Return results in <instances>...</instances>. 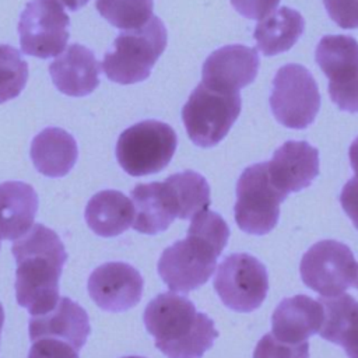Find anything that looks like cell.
I'll use <instances>...</instances> for the list:
<instances>
[{
	"instance_id": "24",
	"label": "cell",
	"mask_w": 358,
	"mask_h": 358,
	"mask_svg": "<svg viewBox=\"0 0 358 358\" xmlns=\"http://www.w3.org/2000/svg\"><path fill=\"white\" fill-rule=\"evenodd\" d=\"M303 29L305 20L301 13L289 7H281L257 22L255 41L264 56H274L291 49Z\"/></svg>"
},
{
	"instance_id": "21",
	"label": "cell",
	"mask_w": 358,
	"mask_h": 358,
	"mask_svg": "<svg viewBox=\"0 0 358 358\" xmlns=\"http://www.w3.org/2000/svg\"><path fill=\"white\" fill-rule=\"evenodd\" d=\"M78 148L74 137L60 127H46L32 140L31 159L38 172L62 178L74 166Z\"/></svg>"
},
{
	"instance_id": "27",
	"label": "cell",
	"mask_w": 358,
	"mask_h": 358,
	"mask_svg": "<svg viewBox=\"0 0 358 358\" xmlns=\"http://www.w3.org/2000/svg\"><path fill=\"white\" fill-rule=\"evenodd\" d=\"M28 80V64L20 52L8 45H0V103L21 94Z\"/></svg>"
},
{
	"instance_id": "12",
	"label": "cell",
	"mask_w": 358,
	"mask_h": 358,
	"mask_svg": "<svg viewBox=\"0 0 358 358\" xmlns=\"http://www.w3.org/2000/svg\"><path fill=\"white\" fill-rule=\"evenodd\" d=\"M87 287L96 306L106 312H123L140 302L144 281L131 264L108 262L91 273Z\"/></svg>"
},
{
	"instance_id": "32",
	"label": "cell",
	"mask_w": 358,
	"mask_h": 358,
	"mask_svg": "<svg viewBox=\"0 0 358 358\" xmlns=\"http://www.w3.org/2000/svg\"><path fill=\"white\" fill-rule=\"evenodd\" d=\"M340 203L345 214L351 218L352 224L358 229V180L355 178L344 185L340 194Z\"/></svg>"
},
{
	"instance_id": "7",
	"label": "cell",
	"mask_w": 358,
	"mask_h": 358,
	"mask_svg": "<svg viewBox=\"0 0 358 358\" xmlns=\"http://www.w3.org/2000/svg\"><path fill=\"white\" fill-rule=\"evenodd\" d=\"M270 106L285 127L301 130L310 126L320 108V94L310 71L295 63L282 66L273 78Z\"/></svg>"
},
{
	"instance_id": "8",
	"label": "cell",
	"mask_w": 358,
	"mask_h": 358,
	"mask_svg": "<svg viewBox=\"0 0 358 358\" xmlns=\"http://www.w3.org/2000/svg\"><path fill=\"white\" fill-rule=\"evenodd\" d=\"M285 199L268 180L267 162L248 166L236 183L234 213L238 227L250 235L268 234L278 222L280 204Z\"/></svg>"
},
{
	"instance_id": "9",
	"label": "cell",
	"mask_w": 358,
	"mask_h": 358,
	"mask_svg": "<svg viewBox=\"0 0 358 358\" xmlns=\"http://www.w3.org/2000/svg\"><path fill=\"white\" fill-rule=\"evenodd\" d=\"M214 289L229 309L252 312L266 299L267 270L260 260L249 253L228 255L217 267Z\"/></svg>"
},
{
	"instance_id": "26",
	"label": "cell",
	"mask_w": 358,
	"mask_h": 358,
	"mask_svg": "<svg viewBox=\"0 0 358 358\" xmlns=\"http://www.w3.org/2000/svg\"><path fill=\"white\" fill-rule=\"evenodd\" d=\"M98 13L119 29H137L152 17L154 0H96Z\"/></svg>"
},
{
	"instance_id": "33",
	"label": "cell",
	"mask_w": 358,
	"mask_h": 358,
	"mask_svg": "<svg viewBox=\"0 0 358 358\" xmlns=\"http://www.w3.org/2000/svg\"><path fill=\"white\" fill-rule=\"evenodd\" d=\"M350 162L355 173V179L358 180V137L350 145Z\"/></svg>"
},
{
	"instance_id": "3",
	"label": "cell",
	"mask_w": 358,
	"mask_h": 358,
	"mask_svg": "<svg viewBox=\"0 0 358 358\" xmlns=\"http://www.w3.org/2000/svg\"><path fill=\"white\" fill-rule=\"evenodd\" d=\"M143 320L155 347L168 358H201L218 337L214 322L197 312L189 298L172 291L148 302Z\"/></svg>"
},
{
	"instance_id": "6",
	"label": "cell",
	"mask_w": 358,
	"mask_h": 358,
	"mask_svg": "<svg viewBox=\"0 0 358 358\" xmlns=\"http://www.w3.org/2000/svg\"><path fill=\"white\" fill-rule=\"evenodd\" d=\"M178 145L173 129L159 120H143L126 129L117 138L116 158L124 172L145 176L162 171Z\"/></svg>"
},
{
	"instance_id": "36",
	"label": "cell",
	"mask_w": 358,
	"mask_h": 358,
	"mask_svg": "<svg viewBox=\"0 0 358 358\" xmlns=\"http://www.w3.org/2000/svg\"><path fill=\"white\" fill-rule=\"evenodd\" d=\"M354 285L358 288V274H357V278H355V282H354Z\"/></svg>"
},
{
	"instance_id": "10",
	"label": "cell",
	"mask_w": 358,
	"mask_h": 358,
	"mask_svg": "<svg viewBox=\"0 0 358 358\" xmlns=\"http://www.w3.org/2000/svg\"><path fill=\"white\" fill-rule=\"evenodd\" d=\"M301 278L322 296H337L354 285L358 263L350 248L338 241H319L302 256Z\"/></svg>"
},
{
	"instance_id": "29",
	"label": "cell",
	"mask_w": 358,
	"mask_h": 358,
	"mask_svg": "<svg viewBox=\"0 0 358 358\" xmlns=\"http://www.w3.org/2000/svg\"><path fill=\"white\" fill-rule=\"evenodd\" d=\"M28 358H78V351L64 340L42 337L32 341Z\"/></svg>"
},
{
	"instance_id": "13",
	"label": "cell",
	"mask_w": 358,
	"mask_h": 358,
	"mask_svg": "<svg viewBox=\"0 0 358 358\" xmlns=\"http://www.w3.org/2000/svg\"><path fill=\"white\" fill-rule=\"evenodd\" d=\"M267 175L273 187L287 197L319 175V152L306 141H285L267 162Z\"/></svg>"
},
{
	"instance_id": "19",
	"label": "cell",
	"mask_w": 358,
	"mask_h": 358,
	"mask_svg": "<svg viewBox=\"0 0 358 358\" xmlns=\"http://www.w3.org/2000/svg\"><path fill=\"white\" fill-rule=\"evenodd\" d=\"M38 194L24 182L0 183V239L14 241L24 236L34 224Z\"/></svg>"
},
{
	"instance_id": "5",
	"label": "cell",
	"mask_w": 358,
	"mask_h": 358,
	"mask_svg": "<svg viewBox=\"0 0 358 358\" xmlns=\"http://www.w3.org/2000/svg\"><path fill=\"white\" fill-rule=\"evenodd\" d=\"M241 108L239 92L215 90L200 83L182 109L189 138L203 148L217 145L236 122Z\"/></svg>"
},
{
	"instance_id": "28",
	"label": "cell",
	"mask_w": 358,
	"mask_h": 358,
	"mask_svg": "<svg viewBox=\"0 0 358 358\" xmlns=\"http://www.w3.org/2000/svg\"><path fill=\"white\" fill-rule=\"evenodd\" d=\"M253 358H309V344L285 343L267 333L259 340Z\"/></svg>"
},
{
	"instance_id": "23",
	"label": "cell",
	"mask_w": 358,
	"mask_h": 358,
	"mask_svg": "<svg viewBox=\"0 0 358 358\" xmlns=\"http://www.w3.org/2000/svg\"><path fill=\"white\" fill-rule=\"evenodd\" d=\"M134 207L129 197L117 190H102L94 194L85 207V221L99 236H117L131 227Z\"/></svg>"
},
{
	"instance_id": "22",
	"label": "cell",
	"mask_w": 358,
	"mask_h": 358,
	"mask_svg": "<svg viewBox=\"0 0 358 358\" xmlns=\"http://www.w3.org/2000/svg\"><path fill=\"white\" fill-rule=\"evenodd\" d=\"M316 63L329 78V88L358 80V42L347 35H326L316 46Z\"/></svg>"
},
{
	"instance_id": "16",
	"label": "cell",
	"mask_w": 358,
	"mask_h": 358,
	"mask_svg": "<svg viewBox=\"0 0 358 358\" xmlns=\"http://www.w3.org/2000/svg\"><path fill=\"white\" fill-rule=\"evenodd\" d=\"M31 341L42 337L60 338L71 344L77 351L84 347L90 331V319L84 308L67 296H60L56 306L41 316H31Z\"/></svg>"
},
{
	"instance_id": "1",
	"label": "cell",
	"mask_w": 358,
	"mask_h": 358,
	"mask_svg": "<svg viewBox=\"0 0 358 358\" xmlns=\"http://www.w3.org/2000/svg\"><path fill=\"white\" fill-rule=\"evenodd\" d=\"M15 298L31 316L50 312L59 301V280L67 260L64 246L55 231L35 224L14 242Z\"/></svg>"
},
{
	"instance_id": "4",
	"label": "cell",
	"mask_w": 358,
	"mask_h": 358,
	"mask_svg": "<svg viewBox=\"0 0 358 358\" xmlns=\"http://www.w3.org/2000/svg\"><path fill=\"white\" fill-rule=\"evenodd\" d=\"M166 28L158 17L137 29L116 36L113 50L106 52L101 64L106 77L119 84L144 81L166 48Z\"/></svg>"
},
{
	"instance_id": "30",
	"label": "cell",
	"mask_w": 358,
	"mask_h": 358,
	"mask_svg": "<svg viewBox=\"0 0 358 358\" xmlns=\"http://www.w3.org/2000/svg\"><path fill=\"white\" fill-rule=\"evenodd\" d=\"M330 18L343 29L358 28V0H323Z\"/></svg>"
},
{
	"instance_id": "34",
	"label": "cell",
	"mask_w": 358,
	"mask_h": 358,
	"mask_svg": "<svg viewBox=\"0 0 358 358\" xmlns=\"http://www.w3.org/2000/svg\"><path fill=\"white\" fill-rule=\"evenodd\" d=\"M56 1L63 4L64 7H67L71 11H76L88 3V0H56Z\"/></svg>"
},
{
	"instance_id": "15",
	"label": "cell",
	"mask_w": 358,
	"mask_h": 358,
	"mask_svg": "<svg viewBox=\"0 0 358 358\" xmlns=\"http://www.w3.org/2000/svg\"><path fill=\"white\" fill-rule=\"evenodd\" d=\"M131 203L134 207L131 228L141 234L162 232L180 217L179 201L168 179L136 185L131 190Z\"/></svg>"
},
{
	"instance_id": "37",
	"label": "cell",
	"mask_w": 358,
	"mask_h": 358,
	"mask_svg": "<svg viewBox=\"0 0 358 358\" xmlns=\"http://www.w3.org/2000/svg\"><path fill=\"white\" fill-rule=\"evenodd\" d=\"M123 358H143V357H123Z\"/></svg>"
},
{
	"instance_id": "35",
	"label": "cell",
	"mask_w": 358,
	"mask_h": 358,
	"mask_svg": "<svg viewBox=\"0 0 358 358\" xmlns=\"http://www.w3.org/2000/svg\"><path fill=\"white\" fill-rule=\"evenodd\" d=\"M3 323H4V310H3V306H1V303H0V334H1Z\"/></svg>"
},
{
	"instance_id": "18",
	"label": "cell",
	"mask_w": 358,
	"mask_h": 358,
	"mask_svg": "<svg viewBox=\"0 0 358 358\" xmlns=\"http://www.w3.org/2000/svg\"><path fill=\"white\" fill-rule=\"evenodd\" d=\"M323 322V306L308 295L282 299L271 316L273 336L285 343H302L319 333Z\"/></svg>"
},
{
	"instance_id": "17",
	"label": "cell",
	"mask_w": 358,
	"mask_h": 358,
	"mask_svg": "<svg viewBox=\"0 0 358 358\" xmlns=\"http://www.w3.org/2000/svg\"><path fill=\"white\" fill-rule=\"evenodd\" d=\"M101 64L83 45L73 43L52 62L49 73L56 88L69 96H85L99 84Z\"/></svg>"
},
{
	"instance_id": "11",
	"label": "cell",
	"mask_w": 358,
	"mask_h": 358,
	"mask_svg": "<svg viewBox=\"0 0 358 358\" xmlns=\"http://www.w3.org/2000/svg\"><path fill=\"white\" fill-rule=\"evenodd\" d=\"M69 15L56 0H32L18 22L24 53L39 59L57 56L69 39Z\"/></svg>"
},
{
	"instance_id": "14",
	"label": "cell",
	"mask_w": 358,
	"mask_h": 358,
	"mask_svg": "<svg viewBox=\"0 0 358 358\" xmlns=\"http://www.w3.org/2000/svg\"><path fill=\"white\" fill-rule=\"evenodd\" d=\"M259 64L256 49L243 45H227L206 59L201 83L215 90L238 92L256 78Z\"/></svg>"
},
{
	"instance_id": "2",
	"label": "cell",
	"mask_w": 358,
	"mask_h": 358,
	"mask_svg": "<svg viewBox=\"0 0 358 358\" xmlns=\"http://www.w3.org/2000/svg\"><path fill=\"white\" fill-rule=\"evenodd\" d=\"M229 238L225 220L206 208L192 217L187 236L166 248L158 273L172 292H190L208 281Z\"/></svg>"
},
{
	"instance_id": "20",
	"label": "cell",
	"mask_w": 358,
	"mask_h": 358,
	"mask_svg": "<svg viewBox=\"0 0 358 358\" xmlns=\"http://www.w3.org/2000/svg\"><path fill=\"white\" fill-rule=\"evenodd\" d=\"M323 306V322L319 330L322 338L338 344L348 358H358V302L343 292L337 296L319 299Z\"/></svg>"
},
{
	"instance_id": "25",
	"label": "cell",
	"mask_w": 358,
	"mask_h": 358,
	"mask_svg": "<svg viewBox=\"0 0 358 358\" xmlns=\"http://www.w3.org/2000/svg\"><path fill=\"white\" fill-rule=\"evenodd\" d=\"M172 185L179 207L180 220H189L210 206V186L204 176L194 171L173 173L166 178Z\"/></svg>"
},
{
	"instance_id": "31",
	"label": "cell",
	"mask_w": 358,
	"mask_h": 358,
	"mask_svg": "<svg viewBox=\"0 0 358 358\" xmlns=\"http://www.w3.org/2000/svg\"><path fill=\"white\" fill-rule=\"evenodd\" d=\"M280 0H231L232 7L245 18L263 20L278 6Z\"/></svg>"
}]
</instances>
